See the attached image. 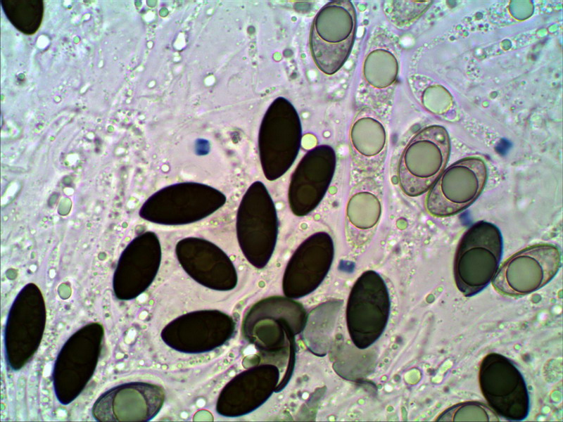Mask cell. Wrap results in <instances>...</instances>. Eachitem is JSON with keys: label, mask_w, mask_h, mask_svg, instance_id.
Segmentation results:
<instances>
[{"label": "cell", "mask_w": 563, "mask_h": 422, "mask_svg": "<svg viewBox=\"0 0 563 422\" xmlns=\"http://www.w3.org/2000/svg\"><path fill=\"white\" fill-rule=\"evenodd\" d=\"M502 250L501 232L491 222L479 221L464 233L453 264L455 282L464 296L476 295L492 281L500 266Z\"/></svg>", "instance_id": "6da1fadb"}, {"label": "cell", "mask_w": 563, "mask_h": 422, "mask_svg": "<svg viewBox=\"0 0 563 422\" xmlns=\"http://www.w3.org/2000/svg\"><path fill=\"white\" fill-rule=\"evenodd\" d=\"M357 31V14L350 1H331L313 18L309 43L317 68L332 75L345 64L352 51Z\"/></svg>", "instance_id": "7a4b0ae2"}, {"label": "cell", "mask_w": 563, "mask_h": 422, "mask_svg": "<svg viewBox=\"0 0 563 422\" xmlns=\"http://www.w3.org/2000/svg\"><path fill=\"white\" fill-rule=\"evenodd\" d=\"M450 141L447 130L430 125L419 130L403 149L398 166L402 191L417 197L429 190L448 163Z\"/></svg>", "instance_id": "3957f363"}, {"label": "cell", "mask_w": 563, "mask_h": 422, "mask_svg": "<svg viewBox=\"0 0 563 422\" xmlns=\"http://www.w3.org/2000/svg\"><path fill=\"white\" fill-rule=\"evenodd\" d=\"M561 266L562 254L557 245L546 243L534 244L505 260L491 283L502 295L524 296L548 283Z\"/></svg>", "instance_id": "277c9868"}, {"label": "cell", "mask_w": 563, "mask_h": 422, "mask_svg": "<svg viewBox=\"0 0 563 422\" xmlns=\"http://www.w3.org/2000/svg\"><path fill=\"white\" fill-rule=\"evenodd\" d=\"M488 178L484 160L477 156L462 158L442 172L425 200L427 212L448 217L469 207L482 193Z\"/></svg>", "instance_id": "5b68a950"}, {"label": "cell", "mask_w": 563, "mask_h": 422, "mask_svg": "<svg viewBox=\"0 0 563 422\" xmlns=\"http://www.w3.org/2000/svg\"><path fill=\"white\" fill-rule=\"evenodd\" d=\"M479 382L488 406L498 416L510 421H521L528 416L526 384L510 359L496 352L486 355L480 364Z\"/></svg>", "instance_id": "8992f818"}, {"label": "cell", "mask_w": 563, "mask_h": 422, "mask_svg": "<svg viewBox=\"0 0 563 422\" xmlns=\"http://www.w3.org/2000/svg\"><path fill=\"white\" fill-rule=\"evenodd\" d=\"M398 71L392 37L384 30L374 32L366 44L360 71L358 96L365 107L375 110L388 101Z\"/></svg>", "instance_id": "52a82bcc"}, {"label": "cell", "mask_w": 563, "mask_h": 422, "mask_svg": "<svg viewBox=\"0 0 563 422\" xmlns=\"http://www.w3.org/2000/svg\"><path fill=\"white\" fill-rule=\"evenodd\" d=\"M336 156L329 145L308 151L298 164L289 186L292 212L303 217L313 211L324 198L334 177Z\"/></svg>", "instance_id": "ba28073f"}, {"label": "cell", "mask_w": 563, "mask_h": 422, "mask_svg": "<svg viewBox=\"0 0 563 422\" xmlns=\"http://www.w3.org/2000/svg\"><path fill=\"white\" fill-rule=\"evenodd\" d=\"M264 132L270 172L277 178L294 162L302 139L300 117L288 100L278 98L272 103L265 117Z\"/></svg>", "instance_id": "9c48e42d"}, {"label": "cell", "mask_w": 563, "mask_h": 422, "mask_svg": "<svg viewBox=\"0 0 563 422\" xmlns=\"http://www.w3.org/2000/svg\"><path fill=\"white\" fill-rule=\"evenodd\" d=\"M348 143L354 169L371 177L377 173L385 162L388 151V135L385 124L374 109L363 107L351 123Z\"/></svg>", "instance_id": "30bf717a"}, {"label": "cell", "mask_w": 563, "mask_h": 422, "mask_svg": "<svg viewBox=\"0 0 563 422\" xmlns=\"http://www.w3.org/2000/svg\"><path fill=\"white\" fill-rule=\"evenodd\" d=\"M382 212V189L372 177L352 188L346 204L345 233L353 250L365 249L374 236Z\"/></svg>", "instance_id": "8fae6325"}, {"label": "cell", "mask_w": 563, "mask_h": 422, "mask_svg": "<svg viewBox=\"0 0 563 422\" xmlns=\"http://www.w3.org/2000/svg\"><path fill=\"white\" fill-rule=\"evenodd\" d=\"M334 257V244L327 232L308 237L293 253L286 271V284L298 293L314 290L327 274Z\"/></svg>", "instance_id": "7c38bea8"}, {"label": "cell", "mask_w": 563, "mask_h": 422, "mask_svg": "<svg viewBox=\"0 0 563 422\" xmlns=\"http://www.w3.org/2000/svg\"><path fill=\"white\" fill-rule=\"evenodd\" d=\"M111 388L102 394L92 407V415L100 421H127V414L137 411V408H148L158 412L160 407V393L153 385L144 383H129ZM132 419H131L132 421Z\"/></svg>", "instance_id": "4fadbf2b"}, {"label": "cell", "mask_w": 563, "mask_h": 422, "mask_svg": "<svg viewBox=\"0 0 563 422\" xmlns=\"http://www.w3.org/2000/svg\"><path fill=\"white\" fill-rule=\"evenodd\" d=\"M5 15L20 32L34 33L43 15V2L40 0L1 1Z\"/></svg>", "instance_id": "5bb4252c"}, {"label": "cell", "mask_w": 563, "mask_h": 422, "mask_svg": "<svg viewBox=\"0 0 563 422\" xmlns=\"http://www.w3.org/2000/svg\"><path fill=\"white\" fill-rule=\"evenodd\" d=\"M499 416L487 404L475 401L455 404L444 410L436 421H500Z\"/></svg>", "instance_id": "9a60e30c"}]
</instances>
